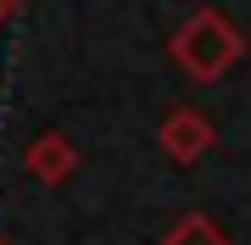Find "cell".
<instances>
[{"mask_svg":"<svg viewBox=\"0 0 251 245\" xmlns=\"http://www.w3.org/2000/svg\"><path fill=\"white\" fill-rule=\"evenodd\" d=\"M168 56H173V67H179L184 78L218 84V78H229L234 67L246 62V34H240V22H234L229 11L201 6V11H190V17L173 28Z\"/></svg>","mask_w":251,"mask_h":245,"instance_id":"cell-1","label":"cell"},{"mask_svg":"<svg viewBox=\"0 0 251 245\" xmlns=\"http://www.w3.org/2000/svg\"><path fill=\"white\" fill-rule=\"evenodd\" d=\"M156 151L168 156L173 167H196L201 156L218 151V123L206 117L201 106H173L168 117L156 123Z\"/></svg>","mask_w":251,"mask_h":245,"instance_id":"cell-2","label":"cell"},{"mask_svg":"<svg viewBox=\"0 0 251 245\" xmlns=\"http://www.w3.org/2000/svg\"><path fill=\"white\" fill-rule=\"evenodd\" d=\"M23 167H28V178H34V184H45V190H62L73 173H78V145H73L67 134H56V128H45V134L28 139Z\"/></svg>","mask_w":251,"mask_h":245,"instance_id":"cell-3","label":"cell"},{"mask_svg":"<svg viewBox=\"0 0 251 245\" xmlns=\"http://www.w3.org/2000/svg\"><path fill=\"white\" fill-rule=\"evenodd\" d=\"M162 245H234V240H229V228L218 223L212 212H184V218L168 223Z\"/></svg>","mask_w":251,"mask_h":245,"instance_id":"cell-4","label":"cell"},{"mask_svg":"<svg viewBox=\"0 0 251 245\" xmlns=\"http://www.w3.org/2000/svg\"><path fill=\"white\" fill-rule=\"evenodd\" d=\"M17 6H23V0H0V22H6V17H11Z\"/></svg>","mask_w":251,"mask_h":245,"instance_id":"cell-5","label":"cell"}]
</instances>
